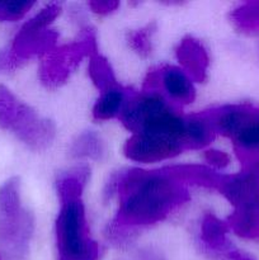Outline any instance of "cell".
<instances>
[{
  "instance_id": "obj_19",
  "label": "cell",
  "mask_w": 259,
  "mask_h": 260,
  "mask_svg": "<svg viewBox=\"0 0 259 260\" xmlns=\"http://www.w3.org/2000/svg\"><path fill=\"white\" fill-rule=\"evenodd\" d=\"M234 24L246 33L259 32V0L239 5L231 13Z\"/></svg>"
},
{
  "instance_id": "obj_8",
  "label": "cell",
  "mask_w": 259,
  "mask_h": 260,
  "mask_svg": "<svg viewBox=\"0 0 259 260\" xmlns=\"http://www.w3.org/2000/svg\"><path fill=\"white\" fill-rule=\"evenodd\" d=\"M57 32L48 28V29H41L35 27L30 23L25 22L15 35L12 46L7 48L10 58L15 66H19L28 58L33 56L43 55L55 48L56 41H57Z\"/></svg>"
},
{
  "instance_id": "obj_21",
  "label": "cell",
  "mask_w": 259,
  "mask_h": 260,
  "mask_svg": "<svg viewBox=\"0 0 259 260\" xmlns=\"http://www.w3.org/2000/svg\"><path fill=\"white\" fill-rule=\"evenodd\" d=\"M35 2H0V22H17L33 8Z\"/></svg>"
},
{
  "instance_id": "obj_4",
  "label": "cell",
  "mask_w": 259,
  "mask_h": 260,
  "mask_svg": "<svg viewBox=\"0 0 259 260\" xmlns=\"http://www.w3.org/2000/svg\"><path fill=\"white\" fill-rule=\"evenodd\" d=\"M0 128L14 134L33 151L50 147L56 135L52 121L41 117L4 85H0Z\"/></svg>"
},
{
  "instance_id": "obj_23",
  "label": "cell",
  "mask_w": 259,
  "mask_h": 260,
  "mask_svg": "<svg viewBox=\"0 0 259 260\" xmlns=\"http://www.w3.org/2000/svg\"><path fill=\"white\" fill-rule=\"evenodd\" d=\"M88 7L90 8L91 12H94L95 14L99 15H108L111 13H113L117 8L119 7L118 2H112V0H104V2H89Z\"/></svg>"
},
{
  "instance_id": "obj_3",
  "label": "cell",
  "mask_w": 259,
  "mask_h": 260,
  "mask_svg": "<svg viewBox=\"0 0 259 260\" xmlns=\"http://www.w3.org/2000/svg\"><path fill=\"white\" fill-rule=\"evenodd\" d=\"M33 233L35 217L23 206L19 179L10 178L0 187V253L7 260H23Z\"/></svg>"
},
{
  "instance_id": "obj_12",
  "label": "cell",
  "mask_w": 259,
  "mask_h": 260,
  "mask_svg": "<svg viewBox=\"0 0 259 260\" xmlns=\"http://www.w3.org/2000/svg\"><path fill=\"white\" fill-rule=\"evenodd\" d=\"M170 174L183 184H197L208 189L218 190L223 180V174H218L211 168L197 164L170 165L167 167Z\"/></svg>"
},
{
  "instance_id": "obj_11",
  "label": "cell",
  "mask_w": 259,
  "mask_h": 260,
  "mask_svg": "<svg viewBox=\"0 0 259 260\" xmlns=\"http://www.w3.org/2000/svg\"><path fill=\"white\" fill-rule=\"evenodd\" d=\"M182 70L195 81H203L207 76L210 56L205 46L193 37H185L175 50Z\"/></svg>"
},
{
  "instance_id": "obj_24",
  "label": "cell",
  "mask_w": 259,
  "mask_h": 260,
  "mask_svg": "<svg viewBox=\"0 0 259 260\" xmlns=\"http://www.w3.org/2000/svg\"><path fill=\"white\" fill-rule=\"evenodd\" d=\"M229 256L233 260H251L250 258H248V256L243 255V254L240 253H235V251H231V253L229 254Z\"/></svg>"
},
{
  "instance_id": "obj_15",
  "label": "cell",
  "mask_w": 259,
  "mask_h": 260,
  "mask_svg": "<svg viewBox=\"0 0 259 260\" xmlns=\"http://www.w3.org/2000/svg\"><path fill=\"white\" fill-rule=\"evenodd\" d=\"M130 91L131 90L122 88L121 85L102 91L93 107L94 118L96 121H107L114 117H119L128 98Z\"/></svg>"
},
{
  "instance_id": "obj_13",
  "label": "cell",
  "mask_w": 259,
  "mask_h": 260,
  "mask_svg": "<svg viewBox=\"0 0 259 260\" xmlns=\"http://www.w3.org/2000/svg\"><path fill=\"white\" fill-rule=\"evenodd\" d=\"M230 230L228 222L221 221L213 213H205L201 222V241L210 251L215 253H231L228 240Z\"/></svg>"
},
{
  "instance_id": "obj_1",
  "label": "cell",
  "mask_w": 259,
  "mask_h": 260,
  "mask_svg": "<svg viewBox=\"0 0 259 260\" xmlns=\"http://www.w3.org/2000/svg\"><path fill=\"white\" fill-rule=\"evenodd\" d=\"M114 194L118 196V211L107 236L116 244L127 243L137 229L165 220L189 200L187 185L175 179L167 167L114 173L104 188V197L111 200Z\"/></svg>"
},
{
  "instance_id": "obj_17",
  "label": "cell",
  "mask_w": 259,
  "mask_h": 260,
  "mask_svg": "<svg viewBox=\"0 0 259 260\" xmlns=\"http://www.w3.org/2000/svg\"><path fill=\"white\" fill-rule=\"evenodd\" d=\"M230 230L244 239L259 236V208H236L228 218Z\"/></svg>"
},
{
  "instance_id": "obj_2",
  "label": "cell",
  "mask_w": 259,
  "mask_h": 260,
  "mask_svg": "<svg viewBox=\"0 0 259 260\" xmlns=\"http://www.w3.org/2000/svg\"><path fill=\"white\" fill-rule=\"evenodd\" d=\"M90 170L78 167L61 173L56 180L60 210L55 225L57 260H98V243L93 240L86 220L83 192Z\"/></svg>"
},
{
  "instance_id": "obj_18",
  "label": "cell",
  "mask_w": 259,
  "mask_h": 260,
  "mask_svg": "<svg viewBox=\"0 0 259 260\" xmlns=\"http://www.w3.org/2000/svg\"><path fill=\"white\" fill-rule=\"evenodd\" d=\"M89 75L101 93L119 85L109 62L98 52L89 58Z\"/></svg>"
},
{
  "instance_id": "obj_9",
  "label": "cell",
  "mask_w": 259,
  "mask_h": 260,
  "mask_svg": "<svg viewBox=\"0 0 259 260\" xmlns=\"http://www.w3.org/2000/svg\"><path fill=\"white\" fill-rule=\"evenodd\" d=\"M218 192L236 208H259V169L245 168L234 175H223Z\"/></svg>"
},
{
  "instance_id": "obj_25",
  "label": "cell",
  "mask_w": 259,
  "mask_h": 260,
  "mask_svg": "<svg viewBox=\"0 0 259 260\" xmlns=\"http://www.w3.org/2000/svg\"><path fill=\"white\" fill-rule=\"evenodd\" d=\"M258 116H259V112H258Z\"/></svg>"
},
{
  "instance_id": "obj_7",
  "label": "cell",
  "mask_w": 259,
  "mask_h": 260,
  "mask_svg": "<svg viewBox=\"0 0 259 260\" xmlns=\"http://www.w3.org/2000/svg\"><path fill=\"white\" fill-rule=\"evenodd\" d=\"M183 150L184 147L177 140L154 134H134L123 146L127 159L142 164L173 159Z\"/></svg>"
},
{
  "instance_id": "obj_14",
  "label": "cell",
  "mask_w": 259,
  "mask_h": 260,
  "mask_svg": "<svg viewBox=\"0 0 259 260\" xmlns=\"http://www.w3.org/2000/svg\"><path fill=\"white\" fill-rule=\"evenodd\" d=\"M216 131L206 112L185 117L184 124V149H203L215 139Z\"/></svg>"
},
{
  "instance_id": "obj_6",
  "label": "cell",
  "mask_w": 259,
  "mask_h": 260,
  "mask_svg": "<svg viewBox=\"0 0 259 260\" xmlns=\"http://www.w3.org/2000/svg\"><path fill=\"white\" fill-rule=\"evenodd\" d=\"M142 90L160 91L178 108L192 103L196 98L193 80L177 66H161L149 71Z\"/></svg>"
},
{
  "instance_id": "obj_16",
  "label": "cell",
  "mask_w": 259,
  "mask_h": 260,
  "mask_svg": "<svg viewBox=\"0 0 259 260\" xmlns=\"http://www.w3.org/2000/svg\"><path fill=\"white\" fill-rule=\"evenodd\" d=\"M70 155L74 159L103 160L107 155V146L101 135L95 131L81 132L70 146Z\"/></svg>"
},
{
  "instance_id": "obj_20",
  "label": "cell",
  "mask_w": 259,
  "mask_h": 260,
  "mask_svg": "<svg viewBox=\"0 0 259 260\" xmlns=\"http://www.w3.org/2000/svg\"><path fill=\"white\" fill-rule=\"evenodd\" d=\"M156 32V23H147L144 27L132 30L127 36L128 46L140 56L149 57L152 52V36Z\"/></svg>"
},
{
  "instance_id": "obj_5",
  "label": "cell",
  "mask_w": 259,
  "mask_h": 260,
  "mask_svg": "<svg viewBox=\"0 0 259 260\" xmlns=\"http://www.w3.org/2000/svg\"><path fill=\"white\" fill-rule=\"evenodd\" d=\"M98 52L95 33L90 27H84L74 42L55 47L46 55L40 68V79L47 88L55 89L69 80L79 63Z\"/></svg>"
},
{
  "instance_id": "obj_10",
  "label": "cell",
  "mask_w": 259,
  "mask_h": 260,
  "mask_svg": "<svg viewBox=\"0 0 259 260\" xmlns=\"http://www.w3.org/2000/svg\"><path fill=\"white\" fill-rule=\"evenodd\" d=\"M216 134L233 140L258 114V109L248 104L222 106L206 112Z\"/></svg>"
},
{
  "instance_id": "obj_22",
  "label": "cell",
  "mask_w": 259,
  "mask_h": 260,
  "mask_svg": "<svg viewBox=\"0 0 259 260\" xmlns=\"http://www.w3.org/2000/svg\"><path fill=\"white\" fill-rule=\"evenodd\" d=\"M205 160L216 169H223L230 164V156L225 151L211 149L205 152Z\"/></svg>"
}]
</instances>
